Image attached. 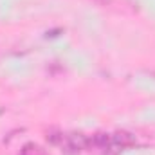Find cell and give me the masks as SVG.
I'll use <instances>...</instances> for the list:
<instances>
[{
  "label": "cell",
  "instance_id": "cell-1",
  "mask_svg": "<svg viewBox=\"0 0 155 155\" xmlns=\"http://www.w3.org/2000/svg\"><path fill=\"white\" fill-rule=\"evenodd\" d=\"M134 141H135V139H134L132 134H128V132H119L116 135H112V143H110L108 148H124V146L132 144Z\"/></svg>",
  "mask_w": 155,
  "mask_h": 155
},
{
  "label": "cell",
  "instance_id": "cell-2",
  "mask_svg": "<svg viewBox=\"0 0 155 155\" xmlns=\"http://www.w3.org/2000/svg\"><path fill=\"white\" fill-rule=\"evenodd\" d=\"M90 144V139L83 134H74V135H69V148L71 150H85L87 146Z\"/></svg>",
  "mask_w": 155,
  "mask_h": 155
},
{
  "label": "cell",
  "instance_id": "cell-3",
  "mask_svg": "<svg viewBox=\"0 0 155 155\" xmlns=\"http://www.w3.org/2000/svg\"><path fill=\"white\" fill-rule=\"evenodd\" d=\"M49 141H51V143H54V144H56V143H61V141H63V135L54 132V134H51V135H49Z\"/></svg>",
  "mask_w": 155,
  "mask_h": 155
}]
</instances>
